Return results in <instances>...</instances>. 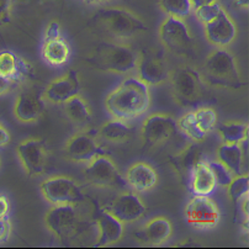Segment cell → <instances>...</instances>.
I'll return each mask as SVG.
<instances>
[{
    "label": "cell",
    "instance_id": "cell-1",
    "mask_svg": "<svg viewBox=\"0 0 249 249\" xmlns=\"http://www.w3.org/2000/svg\"><path fill=\"white\" fill-rule=\"evenodd\" d=\"M151 88L136 74L126 75L104 100L107 114L122 121L140 119L151 109Z\"/></svg>",
    "mask_w": 249,
    "mask_h": 249
},
{
    "label": "cell",
    "instance_id": "cell-2",
    "mask_svg": "<svg viewBox=\"0 0 249 249\" xmlns=\"http://www.w3.org/2000/svg\"><path fill=\"white\" fill-rule=\"evenodd\" d=\"M91 21L99 34L111 42L128 43L147 31L143 19L126 6L103 5Z\"/></svg>",
    "mask_w": 249,
    "mask_h": 249
},
{
    "label": "cell",
    "instance_id": "cell-3",
    "mask_svg": "<svg viewBox=\"0 0 249 249\" xmlns=\"http://www.w3.org/2000/svg\"><path fill=\"white\" fill-rule=\"evenodd\" d=\"M209 88L238 90L243 87L241 69L234 54L227 48H215L205 57L199 69Z\"/></svg>",
    "mask_w": 249,
    "mask_h": 249
},
{
    "label": "cell",
    "instance_id": "cell-4",
    "mask_svg": "<svg viewBox=\"0 0 249 249\" xmlns=\"http://www.w3.org/2000/svg\"><path fill=\"white\" fill-rule=\"evenodd\" d=\"M43 222L48 232L63 244L73 243L74 239L83 237L90 227L95 226L82 206L74 205L52 206L45 213Z\"/></svg>",
    "mask_w": 249,
    "mask_h": 249
},
{
    "label": "cell",
    "instance_id": "cell-5",
    "mask_svg": "<svg viewBox=\"0 0 249 249\" xmlns=\"http://www.w3.org/2000/svg\"><path fill=\"white\" fill-rule=\"evenodd\" d=\"M168 82L173 100L180 107H196L205 100L209 87L202 80L199 68L193 64L180 63L170 69Z\"/></svg>",
    "mask_w": 249,
    "mask_h": 249
},
{
    "label": "cell",
    "instance_id": "cell-6",
    "mask_svg": "<svg viewBox=\"0 0 249 249\" xmlns=\"http://www.w3.org/2000/svg\"><path fill=\"white\" fill-rule=\"evenodd\" d=\"M89 62L95 68L117 75L135 74L137 51L128 43L106 41L99 45L89 56Z\"/></svg>",
    "mask_w": 249,
    "mask_h": 249
},
{
    "label": "cell",
    "instance_id": "cell-7",
    "mask_svg": "<svg viewBox=\"0 0 249 249\" xmlns=\"http://www.w3.org/2000/svg\"><path fill=\"white\" fill-rule=\"evenodd\" d=\"M160 45L167 52L181 59H193L197 53V45L185 20L165 18L158 29Z\"/></svg>",
    "mask_w": 249,
    "mask_h": 249
},
{
    "label": "cell",
    "instance_id": "cell-8",
    "mask_svg": "<svg viewBox=\"0 0 249 249\" xmlns=\"http://www.w3.org/2000/svg\"><path fill=\"white\" fill-rule=\"evenodd\" d=\"M40 193L51 206L74 205L83 207L88 202L82 184L69 175L56 174L46 178L40 184Z\"/></svg>",
    "mask_w": 249,
    "mask_h": 249
},
{
    "label": "cell",
    "instance_id": "cell-9",
    "mask_svg": "<svg viewBox=\"0 0 249 249\" xmlns=\"http://www.w3.org/2000/svg\"><path fill=\"white\" fill-rule=\"evenodd\" d=\"M82 174L84 180L96 189H121L127 186L117 164L107 153L98 154L84 164Z\"/></svg>",
    "mask_w": 249,
    "mask_h": 249
},
{
    "label": "cell",
    "instance_id": "cell-10",
    "mask_svg": "<svg viewBox=\"0 0 249 249\" xmlns=\"http://www.w3.org/2000/svg\"><path fill=\"white\" fill-rule=\"evenodd\" d=\"M177 132V120L173 115L154 112L142 122L140 131L141 143L144 149H157L169 142Z\"/></svg>",
    "mask_w": 249,
    "mask_h": 249
},
{
    "label": "cell",
    "instance_id": "cell-11",
    "mask_svg": "<svg viewBox=\"0 0 249 249\" xmlns=\"http://www.w3.org/2000/svg\"><path fill=\"white\" fill-rule=\"evenodd\" d=\"M170 68L164 53L157 48H144L137 52L135 74L149 88L168 83Z\"/></svg>",
    "mask_w": 249,
    "mask_h": 249
},
{
    "label": "cell",
    "instance_id": "cell-12",
    "mask_svg": "<svg viewBox=\"0 0 249 249\" xmlns=\"http://www.w3.org/2000/svg\"><path fill=\"white\" fill-rule=\"evenodd\" d=\"M63 153L69 162L84 165L95 156L107 153V151L103 146L100 138L95 132L90 131L89 128H83V130L73 133L66 141Z\"/></svg>",
    "mask_w": 249,
    "mask_h": 249
},
{
    "label": "cell",
    "instance_id": "cell-13",
    "mask_svg": "<svg viewBox=\"0 0 249 249\" xmlns=\"http://www.w3.org/2000/svg\"><path fill=\"white\" fill-rule=\"evenodd\" d=\"M16 156L29 178L41 177L47 170L48 149L45 141L40 137H29L18 143Z\"/></svg>",
    "mask_w": 249,
    "mask_h": 249
},
{
    "label": "cell",
    "instance_id": "cell-14",
    "mask_svg": "<svg viewBox=\"0 0 249 249\" xmlns=\"http://www.w3.org/2000/svg\"><path fill=\"white\" fill-rule=\"evenodd\" d=\"M184 216L189 225L200 230H209L218 225L221 211L210 195H194L184 207Z\"/></svg>",
    "mask_w": 249,
    "mask_h": 249
},
{
    "label": "cell",
    "instance_id": "cell-15",
    "mask_svg": "<svg viewBox=\"0 0 249 249\" xmlns=\"http://www.w3.org/2000/svg\"><path fill=\"white\" fill-rule=\"evenodd\" d=\"M114 217H116L124 225H132L144 217L147 212L146 204L140 194L132 190H124L115 197L109 205L104 207Z\"/></svg>",
    "mask_w": 249,
    "mask_h": 249
},
{
    "label": "cell",
    "instance_id": "cell-16",
    "mask_svg": "<svg viewBox=\"0 0 249 249\" xmlns=\"http://www.w3.org/2000/svg\"><path fill=\"white\" fill-rule=\"evenodd\" d=\"M41 93L35 90V88L27 87V84L21 88L13 107V114L18 121L21 124H35L41 119L45 112L46 103Z\"/></svg>",
    "mask_w": 249,
    "mask_h": 249
},
{
    "label": "cell",
    "instance_id": "cell-17",
    "mask_svg": "<svg viewBox=\"0 0 249 249\" xmlns=\"http://www.w3.org/2000/svg\"><path fill=\"white\" fill-rule=\"evenodd\" d=\"M202 27L206 41L215 48H228L238 35V26L226 9L221 11L216 19Z\"/></svg>",
    "mask_w": 249,
    "mask_h": 249
},
{
    "label": "cell",
    "instance_id": "cell-18",
    "mask_svg": "<svg viewBox=\"0 0 249 249\" xmlns=\"http://www.w3.org/2000/svg\"><path fill=\"white\" fill-rule=\"evenodd\" d=\"M173 223L165 216L149 218L133 233V238L143 247H162L173 237Z\"/></svg>",
    "mask_w": 249,
    "mask_h": 249
},
{
    "label": "cell",
    "instance_id": "cell-19",
    "mask_svg": "<svg viewBox=\"0 0 249 249\" xmlns=\"http://www.w3.org/2000/svg\"><path fill=\"white\" fill-rule=\"evenodd\" d=\"M80 91V80L77 71H68L66 74L51 80L42 90L41 95L46 103L53 105H63L72 96Z\"/></svg>",
    "mask_w": 249,
    "mask_h": 249
},
{
    "label": "cell",
    "instance_id": "cell-20",
    "mask_svg": "<svg viewBox=\"0 0 249 249\" xmlns=\"http://www.w3.org/2000/svg\"><path fill=\"white\" fill-rule=\"evenodd\" d=\"M124 179L131 190L137 194H144L156 188L159 175L153 165L140 160L128 165L124 172Z\"/></svg>",
    "mask_w": 249,
    "mask_h": 249
},
{
    "label": "cell",
    "instance_id": "cell-21",
    "mask_svg": "<svg viewBox=\"0 0 249 249\" xmlns=\"http://www.w3.org/2000/svg\"><path fill=\"white\" fill-rule=\"evenodd\" d=\"M94 223L96 228V241L93 246L96 248L114 246L124 238V225L105 209L101 210L96 216Z\"/></svg>",
    "mask_w": 249,
    "mask_h": 249
},
{
    "label": "cell",
    "instance_id": "cell-22",
    "mask_svg": "<svg viewBox=\"0 0 249 249\" xmlns=\"http://www.w3.org/2000/svg\"><path fill=\"white\" fill-rule=\"evenodd\" d=\"M0 77L24 87L31 80L32 67L26 59L11 51L0 52Z\"/></svg>",
    "mask_w": 249,
    "mask_h": 249
},
{
    "label": "cell",
    "instance_id": "cell-23",
    "mask_svg": "<svg viewBox=\"0 0 249 249\" xmlns=\"http://www.w3.org/2000/svg\"><path fill=\"white\" fill-rule=\"evenodd\" d=\"M188 180L189 188L194 195H211L217 188L209 165V159L202 156L191 168Z\"/></svg>",
    "mask_w": 249,
    "mask_h": 249
},
{
    "label": "cell",
    "instance_id": "cell-24",
    "mask_svg": "<svg viewBox=\"0 0 249 249\" xmlns=\"http://www.w3.org/2000/svg\"><path fill=\"white\" fill-rule=\"evenodd\" d=\"M216 159L234 175L244 173L248 162V140L238 144L221 143L216 149Z\"/></svg>",
    "mask_w": 249,
    "mask_h": 249
},
{
    "label": "cell",
    "instance_id": "cell-25",
    "mask_svg": "<svg viewBox=\"0 0 249 249\" xmlns=\"http://www.w3.org/2000/svg\"><path fill=\"white\" fill-rule=\"evenodd\" d=\"M63 110L71 124L79 130L88 128L93 120V110L90 104L80 94H77L66 101L63 104Z\"/></svg>",
    "mask_w": 249,
    "mask_h": 249
},
{
    "label": "cell",
    "instance_id": "cell-26",
    "mask_svg": "<svg viewBox=\"0 0 249 249\" xmlns=\"http://www.w3.org/2000/svg\"><path fill=\"white\" fill-rule=\"evenodd\" d=\"M42 59L51 67H63L71 57V47L63 36L43 40L41 46Z\"/></svg>",
    "mask_w": 249,
    "mask_h": 249
},
{
    "label": "cell",
    "instance_id": "cell-27",
    "mask_svg": "<svg viewBox=\"0 0 249 249\" xmlns=\"http://www.w3.org/2000/svg\"><path fill=\"white\" fill-rule=\"evenodd\" d=\"M100 140L110 143H124L127 142L132 133V128L128 121H122L119 119H110L104 122L95 131Z\"/></svg>",
    "mask_w": 249,
    "mask_h": 249
},
{
    "label": "cell",
    "instance_id": "cell-28",
    "mask_svg": "<svg viewBox=\"0 0 249 249\" xmlns=\"http://www.w3.org/2000/svg\"><path fill=\"white\" fill-rule=\"evenodd\" d=\"M216 131L222 143L238 144L248 140V124L244 121L228 120L216 126Z\"/></svg>",
    "mask_w": 249,
    "mask_h": 249
},
{
    "label": "cell",
    "instance_id": "cell-29",
    "mask_svg": "<svg viewBox=\"0 0 249 249\" xmlns=\"http://www.w3.org/2000/svg\"><path fill=\"white\" fill-rule=\"evenodd\" d=\"M177 127L178 131H180L189 141H191L195 144L204 142L209 136L202 131L200 124H197L193 110L186 111L185 114H183L177 120Z\"/></svg>",
    "mask_w": 249,
    "mask_h": 249
},
{
    "label": "cell",
    "instance_id": "cell-30",
    "mask_svg": "<svg viewBox=\"0 0 249 249\" xmlns=\"http://www.w3.org/2000/svg\"><path fill=\"white\" fill-rule=\"evenodd\" d=\"M194 144L195 143L191 142V144H188L183 151L179 152L177 156L173 157L174 169L177 170V173L180 177H183V175L186 177V179H189V174H190V170L193 168V165L201 157L199 149L196 147H194Z\"/></svg>",
    "mask_w": 249,
    "mask_h": 249
},
{
    "label": "cell",
    "instance_id": "cell-31",
    "mask_svg": "<svg viewBox=\"0 0 249 249\" xmlns=\"http://www.w3.org/2000/svg\"><path fill=\"white\" fill-rule=\"evenodd\" d=\"M158 5L167 18L186 20L193 15L194 5L191 0H158Z\"/></svg>",
    "mask_w": 249,
    "mask_h": 249
},
{
    "label": "cell",
    "instance_id": "cell-32",
    "mask_svg": "<svg viewBox=\"0 0 249 249\" xmlns=\"http://www.w3.org/2000/svg\"><path fill=\"white\" fill-rule=\"evenodd\" d=\"M193 111L197 124H200V127L202 128L205 133L210 135L212 131L215 130L218 122V115L212 106L200 105Z\"/></svg>",
    "mask_w": 249,
    "mask_h": 249
},
{
    "label": "cell",
    "instance_id": "cell-33",
    "mask_svg": "<svg viewBox=\"0 0 249 249\" xmlns=\"http://www.w3.org/2000/svg\"><path fill=\"white\" fill-rule=\"evenodd\" d=\"M227 190V196L234 205L239 201L243 196L249 195V178L248 173H242V174L234 175L233 179L231 180Z\"/></svg>",
    "mask_w": 249,
    "mask_h": 249
},
{
    "label": "cell",
    "instance_id": "cell-34",
    "mask_svg": "<svg viewBox=\"0 0 249 249\" xmlns=\"http://www.w3.org/2000/svg\"><path fill=\"white\" fill-rule=\"evenodd\" d=\"M223 9H225L223 5L217 0V1H213V3L204 4V5L194 8L193 16L197 22H200L204 26V25L209 24L210 21L216 19Z\"/></svg>",
    "mask_w": 249,
    "mask_h": 249
},
{
    "label": "cell",
    "instance_id": "cell-35",
    "mask_svg": "<svg viewBox=\"0 0 249 249\" xmlns=\"http://www.w3.org/2000/svg\"><path fill=\"white\" fill-rule=\"evenodd\" d=\"M209 165L211 168L213 178H215L216 185L218 188H227L231 180L233 179V173L231 172L226 165H223L222 163L218 162L217 159H213V160H210L209 159Z\"/></svg>",
    "mask_w": 249,
    "mask_h": 249
},
{
    "label": "cell",
    "instance_id": "cell-36",
    "mask_svg": "<svg viewBox=\"0 0 249 249\" xmlns=\"http://www.w3.org/2000/svg\"><path fill=\"white\" fill-rule=\"evenodd\" d=\"M14 0H0V26L10 22Z\"/></svg>",
    "mask_w": 249,
    "mask_h": 249
},
{
    "label": "cell",
    "instance_id": "cell-37",
    "mask_svg": "<svg viewBox=\"0 0 249 249\" xmlns=\"http://www.w3.org/2000/svg\"><path fill=\"white\" fill-rule=\"evenodd\" d=\"M11 231H13V226H11L10 218L8 216L0 218V244L9 241L11 236Z\"/></svg>",
    "mask_w": 249,
    "mask_h": 249
},
{
    "label": "cell",
    "instance_id": "cell-38",
    "mask_svg": "<svg viewBox=\"0 0 249 249\" xmlns=\"http://www.w3.org/2000/svg\"><path fill=\"white\" fill-rule=\"evenodd\" d=\"M59 36H62L61 25H59L57 21H51L45 29L43 40H47V38H56V37H59Z\"/></svg>",
    "mask_w": 249,
    "mask_h": 249
},
{
    "label": "cell",
    "instance_id": "cell-39",
    "mask_svg": "<svg viewBox=\"0 0 249 249\" xmlns=\"http://www.w3.org/2000/svg\"><path fill=\"white\" fill-rule=\"evenodd\" d=\"M19 88H21L19 84H16V83L11 82V80H8L5 79V78L0 77V98L8 95L11 91L19 89Z\"/></svg>",
    "mask_w": 249,
    "mask_h": 249
},
{
    "label": "cell",
    "instance_id": "cell-40",
    "mask_svg": "<svg viewBox=\"0 0 249 249\" xmlns=\"http://www.w3.org/2000/svg\"><path fill=\"white\" fill-rule=\"evenodd\" d=\"M10 211V202L6 195L0 194V218H4L9 215Z\"/></svg>",
    "mask_w": 249,
    "mask_h": 249
},
{
    "label": "cell",
    "instance_id": "cell-41",
    "mask_svg": "<svg viewBox=\"0 0 249 249\" xmlns=\"http://www.w3.org/2000/svg\"><path fill=\"white\" fill-rule=\"evenodd\" d=\"M11 141V135L8 128L0 122V148L8 146Z\"/></svg>",
    "mask_w": 249,
    "mask_h": 249
},
{
    "label": "cell",
    "instance_id": "cell-42",
    "mask_svg": "<svg viewBox=\"0 0 249 249\" xmlns=\"http://www.w3.org/2000/svg\"><path fill=\"white\" fill-rule=\"evenodd\" d=\"M111 0H83V3H85L87 5L91 6H98V5H105V4L110 3Z\"/></svg>",
    "mask_w": 249,
    "mask_h": 249
},
{
    "label": "cell",
    "instance_id": "cell-43",
    "mask_svg": "<svg viewBox=\"0 0 249 249\" xmlns=\"http://www.w3.org/2000/svg\"><path fill=\"white\" fill-rule=\"evenodd\" d=\"M233 4L236 8L241 10H248L249 9V0H233Z\"/></svg>",
    "mask_w": 249,
    "mask_h": 249
},
{
    "label": "cell",
    "instance_id": "cell-44",
    "mask_svg": "<svg viewBox=\"0 0 249 249\" xmlns=\"http://www.w3.org/2000/svg\"><path fill=\"white\" fill-rule=\"evenodd\" d=\"M213 1H217V0H191V3H193L194 8H196V6H200V5H204V4L213 3Z\"/></svg>",
    "mask_w": 249,
    "mask_h": 249
},
{
    "label": "cell",
    "instance_id": "cell-45",
    "mask_svg": "<svg viewBox=\"0 0 249 249\" xmlns=\"http://www.w3.org/2000/svg\"><path fill=\"white\" fill-rule=\"evenodd\" d=\"M1 165H3V162H1V158H0V169H1Z\"/></svg>",
    "mask_w": 249,
    "mask_h": 249
}]
</instances>
